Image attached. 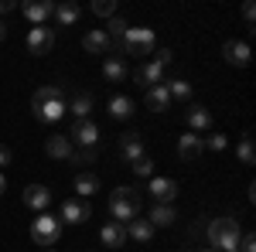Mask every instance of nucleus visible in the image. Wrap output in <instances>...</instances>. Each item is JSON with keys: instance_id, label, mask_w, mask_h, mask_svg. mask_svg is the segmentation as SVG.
<instances>
[{"instance_id": "1", "label": "nucleus", "mask_w": 256, "mask_h": 252, "mask_svg": "<svg viewBox=\"0 0 256 252\" xmlns=\"http://www.w3.org/2000/svg\"><path fill=\"white\" fill-rule=\"evenodd\" d=\"M31 109H34V119L41 123H58L65 116V89L62 85H44L31 96Z\"/></svg>"}, {"instance_id": "2", "label": "nucleus", "mask_w": 256, "mask_h": 252, "mask_svg": "<svg viewBox=\"0 0 256 252\" xmlns=\"http://www.w3.org/2000/svg\"><path fill=\"white\" fill-rule=\"evenodd\" d=\"M110 215L120 225H126L130 218L140 215V188H116L110 194Z\"/></svg>"}, {"instance_id": "3", "label": "nucleus", "mask_w": 256, "mask_h": 252, "mask_svg": "<svg viewBox=\"0 0 256 252\" xmlns=\"http://www.w3.org/2000/svg\"><path fill=\"white\" fill-rule=\"evenodd\" d=\"M239 239H242V229H239L236 218H216V222L208 225V242L222 252L239 249Z\"/></svg>"}, {"instance_id": "4", "label": "nucleus", "mask_w": 256, "mask_h": 252, "mask_svg": "<svg viewBox=\"0 0 256 252\" xmlns=\"http://www.w3.org/2000/svg\"><path fill=\"white\" fill-rule=\"evenodd\" d=\"M113 51H126V55H150V51H154V31H150V27H126V34L113 44Z\"/></svg>"}, {"instance_id": "5", "label": "nucleus", "mask_w": 256, "mask_h": 252, "mask_svg": "<svg viewBox=\"0 0 256 252\" xmlns=\"http://www.w3.org/2000/svg\"><path fill=\"white\" fill-rule=\"evenodd\" d=\"M31 239H34V246H55L62 239V222L55 215L41 212L34 222H31Z\"/></svg>"}, {"instance_id": "6", "label": "nucleus", "mask_w": 256, "mask_h": 252, "mask_svg": "<svg viewBox=\"0 0 256 252\" xmlns=\"http://www.w3.org/2000/svg\"><path fill=\"white\" fill-rule=\"evenodd\" d=\"M86 218H92V205H89V201H79V198H65V201H62V215H58V222H68V225H82Z\"/></svg>"}, {"instance_id": "7", "label": "nucleus", "mask_w": 256, "mask_h": 252, "mask_svg": "<svg viewBox=\"0 0 256 252\" xmlns=\"http://www.w3.org/2000/svg\"><path fill=\"white\" fill-rule=\"evenodd\" d=\"M52 48H55V31L44 27V24L31 27V34H28V55H48Z\"/></svg>"}, {"instance_id": "8", "label": "nucleus", "mask_w": 256, "mask_h": 252, "mask_svg": "<svg viewBox=\"0 0 256 252\" xmlns=\"http://www.w3.org/2000/svg\"><path fill=\"white\" fill-rule=\"evenodd\" d=\"M147 191L154 194L158 205H171L178 194H181V188H178V181H171V177H150V188Z\"/></svg>"}, {"instance_id": "9", "label": "nucleus", "mask_w": 256, "mask_h": 252, "mask_svg": "<svg viewBox=\"0 0 256 252\" xmlns=\"http://www.w3.org/2000/svg\"><path fill=\"white\" fill-rule=\"evenodd\" d=\"M178 154H181V160H188V164H195L198 157L205 154V140L198 133H181V140H178Z\"/></svg>"}, {"instance_id": "10", "label": "nucleus", "mask_w": 256, "mask_h": 252, "mask_svg": "<svg viewBox=\"0 0 256 252\" xmlns=\"http://www.w3.org/2000/svg\"><path fill=\"white\" fill-rule=\"evenodd\" d=\"M68 140H72V147H76V143H82V147H96V140H99L96 123H92V119H79V123L72 126Z\"/></svg>"}, {"instance_id": "11", "label": "nucleus", "mask_w": 256, "mask_h": 252, "mask_svg": "<svg viewBox=\"0 0 256 252\" xmlns=\"http://www.w3.org/2000/svg\"><path fill=\"white\" fill-rule=\"evenodd\" d=\"M20 10H24V17H28L31 24H34V27H38V24H44V20L55 14V3H52V0H28Z\"/></svg>"}, {"instance_id": "12", "label": "nucleus", "mask_w": 256, "mask_h": 252, "mask_svg": "<svg viewBox=\"0 0 256 252\" xmlns=\"http://www.w3.org/2000/svg\"><path fill=\"white\" fill-rule=\"evenodd\" d=\"M222 58L229 65H236V68H246L250 65V44L246 41H226L222 44Z\"/></svg>"}, {"instance_id": "13", "label": "nucleus", "mask_w": 256, "mask_h": 252, "mask_svg": "<svg viewBox=\"0 0 256 252\" xmlns=\"http://www.w3.org/2000/svg\"><path fill=\"white\" fill-rule=\"evenodd\" d=\"M72 150H76V147H72L68 133H55V136H48V143H44V154L55 157V160H68Z\"/></svg>"}, {"instance_id": "14", "label": "nucleus", "mask_w": 256, "mask_h": 252, "mask_svg": "<svg viewBox=\"0 0 256 252\" xmlns=\"http://www.w3.org/2000/svg\"><path fill=\"white\" fill-rule=\"evenodd\" d=\"M134 78H137V85H144V89H154V85L164 82V68H160L158 61H147V65H140L137 72H134Z\"/></svg>"}, {"instance_id": "15", "label": "nucleus", "mask_w": 256, "mask_h": 252, "mask_svg": "<svg viewBox=\"0 0 256 252\" xmlns=\"http://www.w3.org/2000/svg\"><path fill=\"white\" fill-rule=\"evenodd\" d=\"M24 205L34 208V212H44L52 205V191L44 184H31V188H24Z\"/></svg>"}, {"instance_id": "16", "label": "nucleus", "mask_w": 256, "mask_h": 252, "mask_svg": "<svg viewBox=\"0 0 256 252\" xmlns=\"http://www.w3.org/2000/svg\"><path fill=\"white\" fill-rule=\"evenodd\" d=\"M102 246H110V249H120V246H126V225H120V222H106L102 225Z\"/></svg>"}, {"instance_id": "17", "label": "nucleus", "mask_w": 256, "mask_h": 252, "mask_svg": "<svg viewBox=\"0 0 256 252\" xmlns=\"http://www.w3.org/2000/svg\"><path fill=\"white\" fill-rule=\"evenodd\" d=\"M120 154H123L126 164L140 160V157H144V140H140V133H126L123 136V140H120Z\"/></svg>"}, {"instance_id": "18", "label": "nucleus", "mask_w": 256, "mask_h": 252, "mask_svg": "<svg viewBox=\"0 0 256 252\" xmlns=\"http://www.w3.org/2000/svg\"><path fill=\"white\" fill-rule=\"evenodd\" d=\"M82 48H86L89 55H102V51H110V48H113V41H110L106 31H89V34L82 38Z\"/></svg>"}, {"instance_id": "19", "label": "nucleus", "mask_w": 256, "mask_h": 252, "mask_svg": "<svg viewBox=\"0 0 256 252\" xmlns=\"http://www.w3.org/2000/svg\"><path fill=\"white\" fill-rule=\"evenodd\" d=\"M126 239H134V242H150V239H154V225H150L147 218H130V222H126Z\"/></svg>"}, {"instance_id": "20", "label": "nucleus", "mask_w": 256, "mask_h": 252, "mask_svg": "<svg viewBox=\"0 0 256 252\" xmlns=\"http://www.w3.org/2000/svg\"><path fill=\"white\" fill-rule=\"evenodd\" d=\"M154 229H168V225H174L178 222V212L171 208V205H154V212H150V218H147Z\"/></svg>"}, {"instance_id": "21", "label": "nucleus", "mask_w": 256, "mask_h": 252, "mask_svg": "<svg viewBox=\"0 0 256 252\" xmlns=\"http://www.w3.org/2000/svg\"><path fill=\"white\" fill-rule=\"evenodd\" d=\"M147 106H150L154 113H164V109H171V96H168L164 82H160V85H154V89H147Z\"/></svg>"}, {"instance_id": "22", "label": "nucleus", "mask_w": 256, "mask_h": 252, "mask_svg": "<svg viewBox=\"0 0 256 252\" xmlns=\"http://www.w3.org/2000/svg\"><path fill=\"white\" fill-rule=\"evenodd\" d=\"M102 75H106V82H126V61L123 58H106L102 61Z\"/></svg>"}, {"instance_id": "23", "label": "nucleus", "mask_w": 256, "mask_h": 252, "mask_svg": "<svg viewBox=\"0 0 256 252\" xmlns=\"http://www.w3.org/2000/svg\"><path fill=\"white\" fill-rule=\"evenodd\" d=\"M188 126H192V133H195V130H208V126H212V113H208L205 106H192V109H188Z\"/></svg>"}, {"instance_id": "24", "label": "nucleus", "mask_w": 256, "mask_h": 252, "mask_svg": "<svg viewBox=\"0 0 256 252\" xmlns=\"http://www.w3.org/2000/svg\"><path fill=\"white\" fill-rule=\"evenodd\" d=\"M110 116H113V119H130V116H134V99L113 96V99H110Z\"/></svg>"}, {"instance_id": "25", "label": "nucleus", "mask_w": 256, "mask_h": 252, "mask_svg": "<svg viewBox=\"0 0 256 252\" xmlns=\"http://www.w3.org/2000/svg\"><path fill=\"white\" fill-rule=\"evenodd\" d=\"M76 191H79L82 198H92V194L99 191V177L89 174V171H82V174L76 177Z\"/></svg>"}, {"instance_id": "26", "label": "nucleus", "mask_w": 256, "mask_h": 252, "mask_svg": "<svg viewBox=\"0 0 256 252\" xmlns=\"http://www.w3.org/2000/svg\"><path fill=\"white\" fill-rule=\"evenodd\" d=\"M79 3H72V0H68V3H58V7H55V17H58V24L62 27H68V24H76V20H79Z\"/></svg>"}, {"instance_id": "27", "label": "nucleus", "mask_w": 256, "mask_h": 252, "mask_svg": "<svg viewBox=\"0 0 256 252\" xmlns=\"http://www.w3.org/2000/svg\"><path fill=\"white\" fill-rule=\"evenodd\" d=\"M72 113H76L79 119H86L89 113H92V96H89V92H79V96L72 99Z\"/></svg>"}, {"instance_id": "28", "label": "nucleus", "mask_w": 256, "mask_h": 252, "mask_svg": "<svg viewBox=\"0 0 256 252\" xmlns=\"http://www.w3.org/2000/svg\"><path fill=\"white\" fill-rule=\"evenodd\" d=\"M164 89H168V96H171V99H174V96L178 99H188V96H192V85H188L184 78H171Z\"/></svg>"}, {"instance_id": "29", "label": "nucleus", "mask_w": 256, "mask_h": 252, "mask_svg": "<svg viewBox=\"0 0 256 252\" xmlns=\"http://www.w3.org/2000/svg\"><path fill=\"white\" fill-rule=\"evenodd\" d=\"M96 17H116V0H92Z\"/></svg>"}, {"instance_id": "30", "label": "nucleus", "mask_w": 256, "mask_h": 252, "mask_svg": "<svg viewBox=\"0 0 256 252\" xmlns=\"http://www.w3.org/2000/svg\"><path fill=\"white\" fill-rule=\"evenodd\" d=\"M239 164H246V167H250V164H253L256 160V150H253V140H250V136H246V140H239Z\"/></svg>"}, {"instance_id": "31", "label": "nucleus", "mask_w": 256, "mask_h": 252, "mask_svg": "<svg viewBox=\"0 0 256 252\" xmlns=\"http://www.w3.org/2000/svg\"><path fill=\"white\" fill-rule=\"evenodd\" d=\"M106 34H110V41L116 44V41L126 34V20H123V17H110V31H106Z\"/></svg>"}, {"instance_id": "32", "label": "nucleus", "mask_w": 256, "mask_h": 252, "mask_svg": "<svg viewBox=\"0 0 256 252\" xmlns=\"http://www.w3.org/2000/svg\"><path fill=\"white\" fill-rule=\"evenodd\" d=\"M72 164H92L96 160V147H82V150H72V157H68Z\"/></svg>"}, {"instance_id": "33", "label": "nucleus", "mask_w": 256, "mask_h": 252, "mask_svg": "<svg viewBox=\"0 0 256 252\" xmlns=\"http://www.w3.org/2000/svg\"><path fill=\"white\" fill-rule=\"evenodd\" d=\"M134 174L154 177V160H150V157H140V160H134Z\"/></svg>"}, {"instance_id": "34", "label": "nucleus", "mask_w": 256, "mask_h": 252, "mask_svg": "<svg viewBox=\"0 0 256 252\" xmlns=\"http://www.w3.org/2000/svg\"><path fill=\"white\" fill-rule=\"evenodd\" d=\"M205 147H208V150H226V147H229V140H226L222 133H216V136H208V143H205Z\"/></svg>"}, {"instance_id": "35", "label": "nucleus", "mask_w": 256, "mask_h": 252, "mask_svg": "<svg viewBox=\"0 0 256 252\" xmlns=\"http://www.w3.org/2000/svg\"><path fill=\"white\" fill-rule=\"evenodd\" d=\"M239 246H242L239 252H256V239H253V232H246V235H242V239H239Z\"/></svg>"}, {"instance_id": "36", "label": "nucleus", "mask_w": 256, "mask_h": 252, "mask_svg": "<svg viewBox=\"0 0 256 252\" xmlns=\"http://www.w3.org/2000/svg\"><path fill=\"white\" fill-rule=\"evenodd\" d=\"M253 14H256L253 3H242V17H246V24H250V27H253Z\"/></svg>"}, {"instance_id": "37", "label": "nucleus", "mask_w": 256, "mask_h": 252, "mask_svg": "<svg viewBox=\"0 0 256 252\" xmlns=\"http://www.w3.org/2000/svg\"><path fill=\"white\" fill-rule=\"evenodd\" d=\"M7 164H10V147L0 143V167H7Z\"/></svg>"}, {"instance_id": "38", "label": "nucleus", "mask_w": 256, "mask_h": 252, "mask_svg": "<svg viewBox=\"0 0 256 252\" xmlns=\"http://www.w3.org/2000/svg\"><path fill=\"white\" fill-rule=\"evenodd\" d=\"M14 7H18L14 0H0V14H4V10H14Z\"/></svg>"}, {"instance_id": "39", "label": "nucleus", "mask_w": 256, "mask_h": 252, "mask_svg": "<svg viewBox=\"0 0 256 252\" xmlns=\"http://www.w3.org/2000/svg\"><path fill=\"white\" fill-rule=\"evenodd\" d=\"M7 38V24H4V20H0V41Z\"/></svg>"}, {"instance_id": "40", "label": "nucleus", "mask_w": 256, "mask_h": 252, "mask_svg": "<svg viewBox=\"0 0 256 252\" xmlns=\"http://www.w3.org/2000/svg\"><path fill=\"white\" fill-rule=\"evenodd\" d=\"M4 191H7V177L0 174V194H4Z\"/></svg>"}, {"instance_id": "41", "label": "nucleus", "mask_w": 256, "mask_h": 252, "mask_svg": "<svg viewBox=\"0 0 256 252\" xmlns=\"http://www.w3.org/2000/svg\"><path fill=\"white\" fill-rule=\"evenodd\" d=\"M202 252H216V249H202Z\"/></svg>"}, {"instance_id": "42", "label": "nucleus", "mask_w": 256, "mask_h": 252, "mask_svg": "<svg viewBox=\"0 0 256 252\" xmlns=\"http://www.w3.org/2000/svg\"><path fill=\"white\" fill-rule=\"evenodd\" d=\"M44 252H55V249H44Z\"/></svg>"}, {"instance_id": "43", "label": "nucleus", "mask_w": 256, "mask_h": 252, "mask_svg": "<svg viewBox=\"0 0 256 252\" xmlns=\"http://www.w3.org/2000/svg\"><path fill=\"white\" fill-rule=\"evenodd\" d=\"M229 252H239V249H229Z\"/></svg>"}]
</instances>
